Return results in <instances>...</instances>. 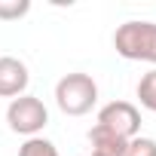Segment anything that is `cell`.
I'll return each mask as SVG.
<instances>
[{
	"label": "cell",
	"mask_w": 156,
	"mask_h": 156,
	"mask_svg": "<svg viewBox=\"0 0 156 156\" xmlns=\"http://www.w3.org/2000/svg\"><path fill=\"white\" fill-rule=\"evenodd\" d=\"M55 104L67 116H86L98 104V83L89 73H64L55 83Z\"/></svg>",
	"instance_id": "obj_1"
},
{
	"label": "cell",
	"mask_w": 156,
	"mask_h": 156,
	"mask_svg": "<svg viewBox=\"0 0 156 156\" xmlns=\"http://www.w3.org/2000/svg\"><path fill=\"white\" fill-rule=\"evenodd\" d=\"M113 49L126 61L156 64V22H126L113 34Z\"/></svg>",
	"instance_id": "obj_2"
},
{
	"label": "cell",
	"mask_w": 156,
	"mask_h": 156,
	"mask_svg": "<svg viewBox=\"0 0 156 156\" xmlns=\"http://www.w3.org/2000/svg\"><path fill=\"white\" fill-rule=\"evenodd\" d=\"M6 122H9V129L16 135L37 138L46 129V122H49V110H46V104L37 95H19L6 107Z\"/></svg>",
	"instance_id": "obj_3"
},
{
	"label": "cell",
	"mask_w": 156,
	"mask_h": 156,
	"mask_svg": "<svg viewBox=\"0 0 156 156\" xmlns=\"http://www.w3.org/2000/svg\"><path fill=\"white\" fill-rule=\"evenodd\" d=\"M98 126L116 132L119 138L132 141L141 135V110L132 101H110L98 110Z\"/></svg>",
	"instance_id": "obj_4"
},
{
	"label": "cell",
	"mask_w": 156,
	"mask_h": 156,
	"mask_svg": "<svg viewBox=\"0 0 156 156\" xmlns=\"http://www.w3.org/2000/svg\"><path fill=\"white\" fill-rule=\"evenodd\" d=\"M31 83L28 64L16 55H0V98H19Z\"/></svg>",
	"instance_id": "obj_5"
},
{
	"label": "cell",
	"mask_w": 156,
	"mask_h": 156,
	"mask_svg": "<svg viewBox=\"0 0 156 156\" xmlns=\"http://www.w3.org/2000/svg\"><path fill=\"white\" fill-rule=\"evenodd\" d=\"M89 144H92V153L95 156H122V150H126V138H119L116 132H110V129H104V126H92L89 129Z\"/></svg>",
	"instance_id": "obj_6"
},
{
	"label": "cell",
	"mask_w": 156,
	"mask_h": 156,
	"mask_svg": "<svg viewBox=\"0 0 156 156\" xmlns=\"http://www.w3.org/2000/svg\"><path fill=\"white\" fill-rule=\"evenodd\" d=\"M138 101H141L144 110H153L156 113V67L147 70L138 80Z\"/></svg>",
	"instance_id": "obj_7"
},
{
	"label": "cell",
	"mask_w": 156,
	"mask_h": 156,
	"mask_svg": "<svg viewBox=\"0 0 156 156\" xmlns=\"http://www.w3.org/2000/svg\"><path fill=\"white\" fill-rule=\"evenodd\" d=\"M19 156H58V147L46 138H28L22 147H19Z\"/></svg>",
	"instance_id": "obj_8"
},
{
	"label": "cell",
	"mask_w": 156,
	"mask_h": 156,
	"mask_svg": "<svg viewBox=\"0 0 156 156\" xmlns=\"http://www.w3.org/2000/svg\"><path fill=\"white\" fill-rule=\"evenodd\" d=\"M28 12H31V0H0V19L3 22H16Z\"/></svg>",
	"instance_id": "obj_9"
},
{
	"label": "cell",
	"mask_w": 156,
	"mask_h": 156,
	"mask_svg": "<svg viewBox=\"0 0 156 156\" xmlns=\"http://www.w3.org/2000/svg\"><path fill=\"white\" fill-rule=\"evenodd\" d=\"M122 156H156V141H153V138L138 135V138H132V141L126 144Z\"/></svg>",
	"instance_id": "obj_10"
},
{
	"label": "cell",
	"mask_w": 156,
	"mask_h": 156,
	"mask_svg": "<svg viewBox=\"0 0 156 156\" xmlns=\"http://www.w3.org/2000/svg\"><path fill=\"white\" fill-rule=\"evenodd\" d=\"M86 156H95V153H86Z\"/></svg>",
	"instance_id": "obj_11"
}]
</instances>
